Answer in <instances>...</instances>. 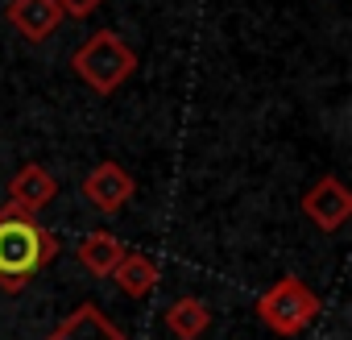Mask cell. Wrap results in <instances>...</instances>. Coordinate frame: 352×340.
I'll list each match as a JSON object with an SVG mask.
<instances>
[{
    "instance_id": "obj_1",
    "label": "cell",
    "mask_w": 352,
    "mask_h": 340,
    "mask_svg": "<svg viewBox=\"0 0 352 340\" xmlns=\"http://www.w3.org/2000/svg\"><path fill=\"white\" fill-rule=\"evenodd\" d=\"M58 257V241L46 224H38L34 212H21L13 204L0 208V290H25L34 274H42Z\"/></svg>"
},
{
    "instance_id": "obj_2",
    "label": "cell",
    "mask_w": 352,
    "mask_h": 340,
    "mask_svg": "<svg viewBox=\"0 0 352 340\" xmlns=\"http://www.w3.org/2000/svg\"><path fill=\"white\" fill-rule=\"evenodd\" d=\"M71 71H75L96 96H112V92H120V87L133 79V71H137V50H133L120 34L100 30V34H91L83 46H75Z\"/></svg>"
},
{
    "instance_id": "obj_3",
    "label": "cell",
    "mask_w": 352,
    "mask_h": 340,
    "mask_svg": "<svg viewBox=\"0 0 352 340\" xmlns=\"http://www.w3.org/2000/svg\"><path fill=\"white\" fill-rule=\"evenodd\" d=\"M257 315L270 332L278 336H298L311 328V319L319 315V295L298 278V274H282L270 290L257 295Z\"/></svg>"
},
{
    "instance_id": "obj_4",
    "label": "cell",
    "mask_w": 352,
    "mask_h": 340,
    "mask_svg": "<svg viewBox=\"0 0 352 340\" xmlns=\"http://www.w3.org/2000/svg\"><path fill=\"white\" fill-rule=\"evenodd\" d=\"M302 216L319 229V233H340L352 216V191L336 179V175H323L307 195H302Z\"/></svg>"
},
{
    "instance_id": "obj_5",
    "label": "cell",
    "mask_w": 352,
    "mask_h": 340,
    "mask_svg": "<svg viewBox=\"0 0 352 340\" xmlns=\"http://www.w3.org/2000/svg\"><path fill=\"white\" fill-rule=\"evenodd\" d=\"M79 195H83L87 204H96L100 212H120V208L137 195V183H133V175H129L120 162H100V166L87 170Z\"/></svg>"
},
{
    "instance_id": "obj_6",
    "label": "cell",
    "mask_w": 352,
    "mask_h": 340,
    "mask_svg": "<svg viewBox=\"0 0 352 340\" xmlns=\"http://www.w3.org/2000/svg\"><path fill=\"white\" fill-rule=\"evenodd\" d=\"M5 17H9V25H13L25 42H46V38L67 21L54 0H9Z\"/></svg>"
},
{
    "instance_id": "obj_7",
    "label": "cell",
    "mask_w": 352,
    "mask_h": 340,
    "mask_svg": "<svg viewBox=\"0 0 352 340\" xmlns=\"http://www.w3.org/2000/svg\"><path fill=\"white\" fill-rule=\"evenodd\" d=\"M46 340H129V336H124L96 303H79Z\"/></svg>"
},
{
    "instance_id": "obj_8",
    "label": "cell",
    "mask_w": 352,
    "mask_h": 340,
    "mask_svg": "<svg viewBox=\"0 0 352 340\" xmlns=\"http://www.w3.org/2000/svg\"><path fill=\"white\" fill-rule=\"evenodd\" d=\"M54 195H58V183H54L50 170L38 166V162H25L17 175H13V183H9V204L21 208V212H38V208H46Z\"/></svg>"
},
{
    "instance_id": "obj_9",
    "label": "cell",
    "mask_w": 352,
    "mask_h": 340,
    "mask_svg": "<svg viewBox=\"0 0 352 340\" xmlns=\"http://www.w3.org/2000/svg\"><path fill=\"white\" fill-rule=\"evenodd\" d=\"M166 328L174 340H199L212 328V307L199 295H183L166 307Z\"/></svg>"
},
{
    "instance_id": "obj_10",
    "label": "cell",
    "mask_w": 352,
    "mask_h": 340,
    "mask_svg": "<svg viewBox=\"0 0 352 340\" xmlns=\"http://www.w3.org/2000/svg\"><path fill=\"white\" fill-rule=\"evenodd\" d=\"M112 278H116V286L129 295V299H145V295H153L157 290V282H162V270H157V262L153 257H145V253H124L120 262H116V270H112Z\"/></svg>"
},
{
    "instance_id": "obj_11",
    "label": "cell",
    "mask_w": 352,
    "mask_h": 340,
    "mask_svg": "<svg viewBox=\"0 0 352 340\" xmlns=\"http://www.w3.org/2000/svg\"><path fill=\"white\" fill-rule=\"evenodd\" d=\"M75 257H79V266L87 270V274H96V278H112V270H116V262L124 257V245L112 237V233H87L83 241H79V249H75Z\"/></svg>"
},
{
    "instance_id": "obj_12",
    "label": "cell",
    "mask_w": 352,
    "mask_h": 340,
    "mask_svg": "<svg viewBox=\"0 0 352 340\" xmlns=\"http://www.w3.org/2000/svg\"><path fill=\"white\" fill-rule=\"evenodd\" d=\"M54 5L63 9V17H75V21H79V17L96 13V9L104 5V0H54Z\"/></svg>"
}]
</instances>
